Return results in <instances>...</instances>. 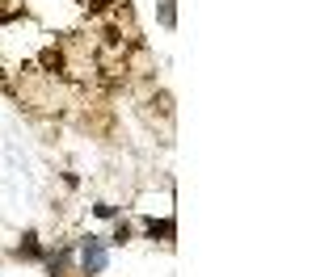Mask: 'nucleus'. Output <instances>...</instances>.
<instances>
[{
  "label": "nucleus",
  "mask_w": 316,
  "mask_h": 277,
  "mask_svg": "<svg viewBox=\"0 0 316 277\" xmlns=\"http://www.w3.org/2000/svg\"><path fill=\"white\" fill-rule=\"evenodd\" d=\"M80 264H85L89 277L105 269V244H101V239H93V235L85 239V248H80Z\"/></svg>",
  "instance_id": "nucleus-1"
},
{
  "label": "nucleus",
  "mask_w": 316,
  "mask_h": 277,
  "mask_svg": "<svg viewBox=\"0 0 316 277\" xmlns=\"http://www.w3.org/2000/svg\"><path fill=\"white\" fill-rule=\"evenodd\" d=\"M21 252H26V256H42V248H38V239H34V235H26V244H21Z\"/></svg>",
  "instance_id": "nucleus-3"
},
{
  "label": "nucleus",
  "mask_w": 316,
  "mask_h": 277,
  "mask_svg": "<svg viewBox=\"0 0 316 277\" xmlns=\"http://www.w3.org/2000/svg\"><path fill=\"white\" fill-rule=\"evenodd\" d=\"M148 235L156 239V235H173V223H148Z\"/></svg>",
  "instance_id": "nucleus-2"
}]
</instances>
